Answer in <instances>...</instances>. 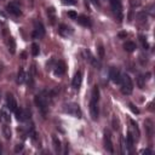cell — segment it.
<instances>
[{
  "mask_svg": "<svg viewBox=\"0 0 155 155\" xmlns=\"http://www.w3.org/2000/svg\"><path fill=\"white\" fill-rule=\"evenodd\" d=\"M34 102H35V106L38 107V109L43 113V115H46V113L49 110V102H47V98L44 96V92L41 95L35 96Z\"/></svg>",
  "mask_w": 155,
  "mask_h": 155,
  "instance_id": "1",
  "label": "cell"
},
{
  "mask_svg": "<svg viewBox=\"0 0 155 155\" xmlns=\"http://www.w3.org/2000/svg\"><path fill=\"white\" fill-rule=\"evenodd\" d=\"M120 85H121V91H122V93H125V95H130V93L133 91V83H132V80H131V78L128 76L127 74L121 75Z\"/></svg>",
  "mask_w": 155,
  "mask_h": 155,
  "instance_id": "2",
  "label": "cell"
},
{
  "mask_svg": "<svg viewBox=\"0 0 155 155\" xmlns=\"http://www.w3.org/2000/svg\"><path fill=\"white\" fill-rule=\"evenodd\" d=\"M63 110H64V113H68V114L75 116V118H78V119H80L83 116L81 109H80L79 104H76V103H68V104L64 106Z\"/></svg>",
  "mask_w": 155,
  "mask_h": 155,
  "instance_id": "3",
  "label": "cell"
},
{
  "mask_svg": "<svg viewBox=\"0 0 155 155\" xmlns=\"http://www.w3.org/2000/svg\"><path fill=\"white\" fill-rule=\"evenodd\" d=\"M112 10L114 12V15L116 16L119 22L122 21V5H121V0H109Z\"/></svg>",
  "mask_w": 155,
  "mask_h": 155,
  "instance_id": "4",
  "label": "cell"
},
{
  "mask_svg": "<svg viewBox=\"0 0 155 155\" xmlns=\"http://www.w3.org/2000/svg\"><path fill=\"white\" fill-rule=\"evenodd\" d=\"M121 73H120V70L118 69V68H110V70H109V78H110V80L114 83V84H118V85H120V81H121Z\"/></svg>",
  "mask_w": 155,
  "mask_h": 155,
  "instance_id": "5",
  "label": "cell"
},
{
  "mask_svg": "<svg viewBox=\"0 0 155 155\" xmlns=\"http://www.w3.org/2000/svg\"><path fill=\"white\" fill-rule=\"evenodd\" d=\"M45 35V28L41 22H35L34 23V32H33V38H43Z\"/></svg>",
  "mask_w": 155,
  "mask_h": 155,
  "instance_id": "6",
  "label": "cell"
},
{
  "mask_svg": "<svg viewBox=\"0 0 155 155\" xmlns=\"http://www.w3.org/2000/svg\"><path fill=\"white\" fill-rule=\"evenodd\" d=\"M6 10H7L9 14L14 15V16H16V17L21 16V14H22V11H21L20 6H18L17 4H15V3H12V1L6 6Z\"/></svg>",
  "mask_w": 155,
  "mask_h": 155,
  "instance_id": "7",
  "label": "cell"
},
{
  "mask_svg": "<svg viewBox=\"0 0 155 155\" xmlns=\"http://www.w3.org/2000/svg\"><path fill=\"white\" fill-rule=\"evenodd\" d=\"M15 114H16V119H17L18 121H24L25 119L28 118V116H30V112H28V110H24V109L18 108V107L16 108Z\"/></svg>",
  "mask_w": 155,
  "mask_h": 155,
  "instance_id": "8",
  "label": "cell"
},
{
  "mask_svg": "<svg viewBox=\"0 0 155 155\" xmlns=\"http://www.w3.org/2000/svg\"><path fill=\"white\" fill-rule=\"evenodd\" d=\"M6 107L10 112H15L17 108V102H16L15 97L10 93H7V96H6Z\"/></svg>",
  "mask_w": 155,
  "mask_h": 155,
  "instance_id": "9",
  "label": "cell"
},
{
  "mask_svg": "<svg viewBox=\"0 0 155 155\" xmlns=\"http://www.w3.org/2000/svg\"><path fill=\"white\" fill-rule=\"evenodd\" d=\"M104 148L107 149V151L114 153V147H113V143H112V137H110V133L108 131L104 132Z\"/></svg>",
  "mask_w": 155,
  "mask_h": 155,
  "instance_id": "10",
  "label": "cell"
},
{
  "mask_svg": "<svg viewBox=\"0 0 155 155\" xmlns=\"http://www.w3.org/2000/svg\"><path fill=\"white\" fill-rule=\"evenodd\" d=\"M90 114H91L92 120L96 121L98 119L99 110H98V107H97V103L96 102H90Z\"/></svg>",
  "mask_w": 155,
  "mask_h": 155,
  "instance_id": "11",
  "label": "cell"
},
{
  "mask_svg": "<svg viewBox=\"0 0 155 155\" xmlns=\"http://www.w3.org/2000/svg\"><path fill=\"white\" fill-rule=\"evenodd\" d=\"M66 63H64L63 61H58L56 63L55 66V74L56 75H63L64 73H66Z\"/></svg>",
  "mask_w": 155,
  "mask_h": 155,
  "instance_id": "12",
  "label": "cell"
},
{
  "mask_svg": "<svg viewBox=\"0 0 155 155\" xmlns=\"http://www.w3.org/2000/svg\"><path fill=\"white\" fill-rule=\"evenodd\" d=\"M81 81H83V73L81 72H76V74L74 75L73 78V87L74 88H79L80 85H81Z\"/></svg>",
  "mask_w": 155,
  "mask_h": 155,
  "instance_id": "13",
  "label": "cell"
},
{
  "mask_svg": "<svg viewBox=\"0 0 155 155\" xmlns=\"http://www.w3.org/2000/svg\"><path fill=\"white\" fill-rule=\"evenodd\" d=\"M76 21H78V23H79V24L84 25V27H91V24H92L91 20H90L87 16H84V15L76 17Z\"/></svg>",
  "mask_w": 155,
  "mask_h": 155,
  "instance_id": "14",
  "label": "cell"
},
{
  "mask_svg": "<svg viewBox=\"0 0 155 155\" xmlns=\"http://www.w3.org/2000/svg\"><path fill=\"white\" fill-rule=\"evenodd\" d=\"M58 32H59V34L62 36H69V35L73 34V29L70 27H68V25H66V24H62L61 27H59Z\"/></svg>",
  "mask_w": 155,
  "mask_h": 155,
  "instance_id": "15",
  "label": "cell"
},
{
  "mask_svg": "<svg viewBox=\"0 0 155 155\" xmlns=\"http://www.w3.org/2000/svg\"><path fill=\"white\" fill-rule=\"evenodd\" d=\"M7 47H9V51H10V54L14 55L16 52V41H15V39L14 38H9L7 39Z\"/></svg>",
  "mask_w": 155,
  "mask_h": 155,
  "instance_id": "16",
  "label": "cell"
},
{
  "mask_svg": "<svg viewBox=\"0 0 155 155\" xmlns=\"http://www.w3.org/2000/svg\"><path fill=\"white\" fill-rule=\"evenodd\" d=\"M47 16H49V20H50L51 24H55L56 23V11H55L54 7L47 9Z\"/></svg>",
  "mask_w": 155,
  "mask_h": 155,
  "instance_id": "17",
  "label": "cell"
},
{
  "mask_svg": "<svg viewBox=\"0 0 155 155\" xmlns=\"http://www.w3.org/2000/svg\"><path fill=\"white\" fill-rule=\"evenodd\" d=\"M98 99H99V88H98V86L96 85V86H93V88H92V93H91V102H98Z\"/></svg>",
  "mask_w": 155,
  "mask_h": 155,
  "instance_id": "18",
  "label": "cell"
},
{
  "mask_svg": "<svg viewBox=\"0 0 155 155\" xmlns=\"http://www.w3.org/2000/svg\"><path fill=\"white\" fill-rule=\"evenodd\" d=\"M124 49H125V51H127V52H133L136 50V44L133 41H126L124 44Z\"/></svg>",
  "mask_w": 155,
  "mask_h": 155,
  "instance_id": "19",
  "label": "cell"
},
{
  "mask_svg": "<svg viewBox=\"0 0 155 155\" xmlns=\"http://www.w3.org/2000/svg\"><path fill=\"white\" fill-rule=\"evenodd\" d=\"M126 146L128 148V150L132 151V148H133V136L131 132H128L127 135V138H126Z\"/></svg>",
  "mask_w": 155,
  "mask_h": 155,
  "instance_id": "20",
  "label": "cell"
},
{
  "mask_svg": "<svg viewBox=\"0 0 155 155\" xmlns=\"http://www.w3.org/2000/svg\"><path fill=\"white\" fill-rule=\"evenodd\" d=\"M24 81H25V73H24V69L21 67L20 70H18V74H17V83L23 84Z\"/></svg>",
  "mask_w": 155,
  "mask_h": 155,
  "instance_id": "21",
  "label": "cell"
},
{
  "mask_svg": "<svg viewBox=\"0 0 155 155\" xmlns=\"http://www.w3.org/2000/svg\"><path fill=\"white\" fill-rule=\"evenodd\" d=\"M3 133H4V137H5L6 139H10V138H11V128H10V126H7V125H4V126H3Z\"/></svg>",
  "mask_w": 155,
  "mask_h": 155,
  "instance_id": "22",
  "label": "cell"
},
{
  "mask_svg": "<svg viewBox=\"0 0 155 155\" xmlns=\"http://www.w3.org/2000/svg\"><path fill=\"white\" fill-rule=\"evenodd\" d=\"M52 141H54V147H55L56 151H59V150H61V148H62L59 138H58L57 136H54V137H52Z\"/></svg>",
  "mask_w": 155,
  "mask_h": 155,
  "instance_id": "23",
  "label": "cell"
},
{
  "mask_svg": "<svg viewBox=\"0 0 155 155\" xmlns=\"http://www.w3.org/2000/svg\"><path fill=\"white\" fill-rule=\"evenodd\" d=\"M39 52H40V47H39V45L36 43H33L32 44V55L33 56H38Z\"/></svg>",
  "mask_w": 155,
  "mask_h": 155,
  "instance_id": "24",
  "label": "cell"
},
{
  "mask_svg": "<svg viewBox=\"0 0 155 155\" xmlns=\"http://www.w3.org/2000/svg\"><path fill=\"white\" fill-rule=\"evenodd\" d=\"M146 127L148 128L149 136H151V135H153V122H151V120H147V121H146Z\"/></svg>",
  "mask_w": 155,
  "mask_h": 155,
  "instance_id": "25",
  "label": "cell"
},
{
  "mask_svg": "<svg viewBox=\"0 0 155 155\" xmlns=\"http://www.w3.org/2000/svg\"><path fill=\"white\" fill-rule=\"evenodd\" d=\"M112 124H113V128H114L115 131H116V130H119V119L116 118V116H114V118H113Z\"/></svg>",
  "mask_w": 155,
  "mask_h": 155,
  "instance_id": "26",
  "label": "cell"
},
{
  "mask_svg": "<svg viewBox=\"0 0 155 155\" xmlns=\"http://www.w3.org/2000/svg\"><path fill=\"white\" fill-rule=\"evenodd\" d=\"M0 114H1V120H4L5 122H9V121H10V116H9L7 113H5L4 110H1V112H0Z\"/></svg>",
  "mask_w": 155,
  "mask_h": 155,
  "instance_id": "27",
  "label": "cell"
},
{
  "mask_svg": "<svg viewBox=\"0 0 155 155\" xmlns=\"http://www.w3.org/2000/svg\"><path fill=\"white\" fill-rule=\"evenodd\" d=\"M98 55H99L101 58L104 57V49H103L102 45H98Z\"/></svg>",
  "mask_w": 155,
  "mask_h": 155,
  "instance_id": "28",
  "label": "cell"
},
{
  "mask_svg": "<svg viewBox=\"0 0 155 155\" xmlns=\"http://www.w3.org/2000/svg\"><path fill=\"white\" fill-rule=\"evenodd\" d=\"M68 17H69V18H72V20H76L78 14H76L75 11H68Z\"/></svg>",
  "mask_w": 155,
  "mask_h": 155,
  "instance_id": "29",
  "label": "cell"
},
{
  "mask_svg": "<svg viewBox=\"0 0 155 155\" xmlns=\"http://www.w3.org/2000/svg\"><path fill=\"white\" fill-rule=\"evenodd\" d=\"M139 39H141L142 44H143V47H144L146 50L149 49V45H148V43H147V40H146V38H144V36H139Z\"/></svg>",
  "mask_w": 155,
  "mask_h": 155,
  "instance_id": "30",
  "label": "cell"
},
{
  "mask_svg": "<svg viewBox=\"0 0 155 155\" xmlns=\"http://www.w3.org/2000/svg\"><path fill=\"white\" fill-rule=\"evenodd\" d=\"M22 150H23V144H22V143L17 144V146L15 147V153H20V151H22Z\"/></svg>",
  "mask_w": 155,
  "mask_h": 155,
  "instance_id": "31",
  "label": "cell"
},
{
  "mask_svg": "<svg viewBox=\"0 0 155 155\" xmlns=\"http://www.w3.org/2000/svg\"><path fill=\"white\" fill-rule=\"evenodd\" d=\"M63 4H66V5H75L76 1H75V0H63Z\"/></svg>",
  "mask_w": 155,
  "mask_h": 155,
  "instance_id": "32",
  "label": "cell"
},
{
  "mask_svg": "<svg viewBox=\"0 0 155 155\" xmlns=\"http://www.w3.org/2000/svg\"><path fill=\"white\" fill-rule=\"evenodd\" d=\"M143 79H144V78L142 76V75L138 78V85H139L141 88H143V86H144V84H143Z\"/></svg>",
  "mask_w": 155,
  "mask_h": 155,
  "instance_id": "33",
  "label": "cell"
},
{
  "mask_svg": "<svg viewBox=\"0 0 155 155\" xmlns=\"http://www.w3.org/2000/svg\"><path fill=\"white\" fill-rule=\"evenodd\" d=\"M125 147H126V144H125V139H124V138H121V153H122V154H125V153H126Z\"/></svg>",
  "mask_w": 155,
  "mask_h": 155,
  "instance_id": "34",
  "label": "cell"
},
{
  "mask_svg": "<svg viewBox=\"0 0 155 155\" xmlns=\"http://www.w3.org/2000/svg\"><path fill=\"white\" fill-rule=\"evenodd\" d=\"M130 109H131V110H132V112H133L135 114H138V113H139L138 108H136V107H135V106L132 104V103H130Z\"/></svg>",
  "mask_w": 155,
  "mask_h": 155,
  "instance_id": "35",
  "label": "cell"
},
{
  "mask_svg": "<svg viewBox=\"0 0 155 155\" xmlns=\"http://www.w3.org/2000/svg\"><path fill=\"white\" fill-rule=\"evenodd\" d=\"M126 36H127V33H125V32L119 33V38H120V39H124V38H126Z\"/></svg>",
  "mask_w": 155,
  "mask_h": 155,
  "instance_id": "36",
  "label": "cell"
},
{
  "mask_svg": "<svg viewBox=\"0 0 155 155\" xmlns=\"http://www.w3.org/2000/svg\"><path fill=\"white\" fill-rule=\"evenodd\" d=\"M91 1L93 3V5H96V6H99V0H91Z\"/></svg>",
  "mask_w": 155,
  "mask_h": 155,
  "instance_id": "37",
  "label": "cell"
},
{
  "mask_svg": "<svg viewBox=\"0 0 155 155\" xmlns=\"http://www.w3.org/2000/svg\"><path fill=\"white\" fill-rule=\"evenodd\" d=\"M142 153H143V154H151V150H149V149H144Z\"/></svg>",
  "mask_w": 155,
  "mask_h": 155,
  "instance_id": "38",
  "label": "cell"
},
{
  "mask_svg": "<svg viewBox=\"0 0 155 155\" xmlns=\"http://www.w3.org/2000/svg\"><path fill=\"white\" fill-rule=\"evenodd\" d=\"M25 57H27V54H25V52H23V54H22V58H23V59H24V58H25Z\"/></svg>",
  "mask_w": 155,
  "mask_h": 155,
  "instance_id": "39",
  "label": "cell"
},
{
  "mask_svg": "<svg viewBox=\"0 0 155 155\" xmlns=\"http://www.w3.org/2000/svg\"><path fill=\"white\" fill-rule=\"evenodd\" d=\"M0 121H1V114H0Z\"/></svg>",
  "mask_w": 155,
  "mask_h": 155,
  "instance_id": "40",
  "label": "cell"
},
{
  "mask_svg": "<svg viewBox=\"0 0 155 155\" xmlns=\"http://www.w3.org/2000/svg\"><path fill=\"white\" fill-rule=\"evenodd\" d=\"M0 154H1V148H0Z\"/></svg>",
  "mask_w": 155,
  "mask_h": 155,
  "instance_id": "41",
  "label": "cell"
}]
</instances>
